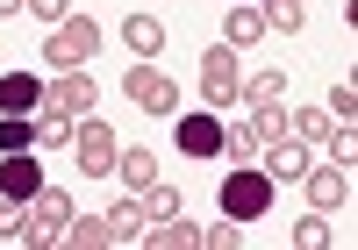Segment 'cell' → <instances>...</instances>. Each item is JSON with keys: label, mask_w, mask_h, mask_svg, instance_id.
Listing matches in <instances>:
<instances>
[{"label": "cell", "mask_w": 358, "mask_h": 250, "mask_svg": "<svg viewBox=\"0 0 358 250\" xmlns=\"http://www.w3.org/2000/svg\"><path fill=\"white\" fill-rule=\"evenodd\" d=\"M244 93H251V108H287V79H280V72L244 79Z\"/></svg>", "instance_id": "obj_22"}, {"label": "cell", "mask_w": 358, "mask_h": 250, "mask_svg": "<svg viewBox=\"0 0 358 250\" xmlns=\"http://www.w3.org/2000/svg\"><path fill=\"white\" fill-rule=\"evenodd\" d=\"M258 36H265V15L251 8V0H229V22H222V43H229V50H251Z\"/></svg>", "instance_id": "obj_12"}, {"label": "cell", "mask_w": 358, "mask_h": 250, "mask_svg": "<svg viewBox=\"0 0 358 250\" xmlns=\"http://www.w3.org/2000/svg\"><path fill=\"white\" fill-rule=\"evenodd\" d=\"M72 150H79V172L115 179V158H122V150H115V129H108V122H79V129H72Z\"/></svg>", "instance_id": "obj_7"}, {"label": "cell", "mask_w": 358, "mask_h": 250, "mask_svg": "<svg viewBox=\"0 0 358 250\" xmlns=\"http://www.w3.org/2000/svg\"><path fill=\"white\" fill-rule=\"evenodd\" d=\"M29 15H43V22L57 29V22H65V15H72V0H29Z\"/></svg>", "instance_id": "obj_31"}, {"label": "cell", "mask_w": 358, "mask_h": 250, "mask_svg": "<svg viewBox=\"0 0 358 250\" xmlns=\"http://www.w3.org/2000/svg\"><path fill=\"white\" fill-rule=\"evenodd\" d=\"M143 243H151V250H187V243H201V229L187 222V214H165L158 229H143Z\"/></svg>", "instance_id": "obj_15"}, {"label": "cell", "mask_w": 358, "mask_h": 250, "mask_svg": "<svg viewBox=\"0 0 358 250\" xmlns=\"http://www.w3.org/2000/svg\"><path fill=\"white\" fill-rule=\"evenodd\" d=\"M115 179H129L136 193H143V186L158 179V158H151V150H122V158H115Z\"/></svg>", "instance_id": "obj_19"}, {"label": "cell", "mask_w": 358, "mask_h": 250, "mask_svg": "<svg viewBox=\"0 0 358 250\" xmlns=\"http://www.w3.org/2000/svg\"><path fill=\"white\" fill-rule=\"evenodd\" d=\"M258 15H265V29H287V36H294L301 22H308V8H301V0H265Z\"/></svg>", "instance_id": "obj_23"}, {"label": "cell", "mask_w": 358, "mask_h": 250, "mask_svg": "<svg viewBox=\"0 0 358 250\" xmlns=\"http://www.w3.org/2000/svg\"><path fill=\"white\" fill-rule=\"evenodd\" d=\"M36 108H43L36 72H0V115H36Z\"/></svg>", "instance_id": "obj_10"}, {"label": "cell", "mask_w": 358, "mask_h": 250, "mask_svg": "<svg viewBox=\"0 0 358 250\" xmlns=\"http://www.w3.org/2000/svg\"><path fill=\"white\" fill-rule=\"evenodd\" d=\"M108 229H115V243H129V236H143V207H108Z\"/></svg>", "instance_id": "obj_26"}, {"label": "cell", "mask_w": 358, "mask_h": 250, "mask_svg": "<svg viewBox=\"0 0 358 250\" xmlns=\"http://www.w3.org/2000/svg\"><path fill=\"white\" fill-rule=\"evenodd\" d=\"M15 8H29V0H0V15H15Z\"/></svg>", "instance_id": "obj_32"}, {"label": "cell", "mask_w": 358, "mask_h": 250, "mask_svg": "<svg viewBox=\"0 0 358 250\" xmlns=\"http://www.w3.org/2000/svg\"><path fill=\"white\" fill-rule=\"evenodd\" d=\"M179 150L187 158H222V122L215 115H179Z\"/></svg>", "instance_id": "obj_9"}, {"label": "cell", "mask_w": 358, "mask_h": 250, "mask_svg": "<svg viewBox=\"0 0 358 250\" xmlns=\"http://www.w3.org/2000/svg\"><path fill=\"white\" fill-rule=\"evenodd\" d=\"M165 214H179V193H172V186H143V222H165Z\"/></svg>", "instance_id": "obj_24"}, {"label": "cell", "mask_w": 358, "mask_h": 250, "mask_svg": "<svg viewBox=\"0 0 358 250\" xmlns=\"http://www.w3.org/2000/svg\"><path fill=\"white\" fill-rule=\"evenodd\" d=\"M94 101H101V86L86 72H50V86H43V108H57V115H94Z\"/></svg>", "instance_id": "obj_8"}, {"label": "cell", "mask_w": 358, "mask_h": 250, "mask_svg": "<svg viewBox=\"0 0 358 250\" xmlns=\"http://www.w3.org/2000/svg\"><path fill=\"white\" fill-rule=\"evenodd\" d=\"M29 236V207L22 200H0V243H22Z\"/></svg>", "instance_id": "obj_27"}, {"label": "cell", "mask_w": 358, "mask_h": 250, "mask_svg": "<svg viewBox=\"0 0 358 250\" xmlns=\"http://www.w3.org/2000/svg\"><path fill=\"white\" fill-rule=\"evenodd\" d=\"M122 93L143 108V115H179V86L158 72V65H129V79H122Z\"/></svg>", "instance_id": "obj_5"}, {"label": "cell", "mask_w": 358, "mask_h": 250, "mask_svg": "<svg viewBox=\"0 0 358 250\" xmlns=\"http://www.w3.org/2000/svg\"><path fill=\"white\" fill-rule=\"evenodd\" d=\"M122 43H129L136 57H158V50H165V22H158V15H129V22H122Z\"/></svg>", "instance_id": "obj_14"}, {"label": "cell", "mask_w": 358, "mask_h": 250, "mask_svg": "<svg viewBox=\"0 0 358 250\" xmlns=\"http://www.w3.org/2000/svg\"><path fill=\"white\" fill-rule=\"evenodd\" d=\"M36 143H43V150H65V143H72V115L36 108Z\"/></svg>", "instance_id": "obj_20"}, {"label": "cell", "mask_w": 358, "mask_h": 250, "mask_svg": "<svg viewBox=\"0 0 358 250\" xmlns=\"http://www.w3.org/2000/svg\"><path fill=\"white\" fill-rule=\"evenodd\" d=\"M65 229H72V200L57 193V186H43V193L29 200V236L22 243H65Z\"/></svg>", "instance_id": "obj_6"}, {"label": "cell", "mask_w": 358, "mask_h": 250, "mask_svg": "<svg viewBox=\"0 0 358 250\" xmlns=\"http://www.w3.org/2000/svg\"><path fill=\"white\" fill-rule=\"evenodd\" d=\"M330 158H337L344 172L358 165V129H351V122H330Z\"/></svg>", "instance_id": "obj_25"}, {"label": "cell", "mask_w": 358, "mask_h": 250, "mask_svg": "<svg viewBox=\"0 0 358 250\" xmlns=\"http://www.w3.org/2000/svg\"><path fill=\"white\" fill-rule=\"evenodd\" d=\"M287 136L294 143H322V136H330V108H294L287 115Z\"/></svg>", "instance_id": "obj_16"}, {"label": "cell", "mask_w": 358, "mask_h": 250, "mask_svg": "<svg viewBox=\"0 0 358 250\" xmlns=\"http://www.w3.org/2000/svg\"><path fill=\"white\" fill-rule=\"evenodd\" d=\"M244 50H229V43H215L201 57V93H208V108H229L236 93H244V65H236Z\"/></svg>", "instance_id": "obj_3"}, {"label": "cell", "mask_w": 358, "mask_h": 250, "mask_svg": "<svg viewBox=\"0 0 358 250\" xmlns=\"http://www.w3.org/2000/svg\"><path fill=\"white\" fill-rule=\"evenodd\" d=\"M65 243H86V250H108V243H115V229H108V214H72Z\"/></svg>", "instance_id": "obj_18"}, {"label": "cell", "mask_w": 358, "mask_h": 250, "mask_svg": "<svg viewBox=\"0 0 358 250\" xmlns=\"http://www.w3.org/2000/svg\"><path fill=\"white\" fill-rule=\"evenodd\" d=\"M294 243H301V250H322V243H330V222H322V214H308V222H294Z\"/></svg>", "instance_id": "obj_28"}, {"label": "cell", "mask_w": 358, "mask_h": 250, "mask_svg": "<svg viewBox=\"0 0 358 250\" xmlns=\"http://www.w3.org/2000/svg\"><path fill=\"white\" fill-rule=\"evenodd\" d=\"M43 186H50V179H43V165H36V150H0V200H22V207H29Z\"/></svg>", "instance_id": "obj_4"}, {"label": "cell", "mask_w": 358, "mask_h": 250, "mask_svg": "<svg viewBox=\"0 0 358 250\" xmlns=\"http://www.w3.org/2000/svg\"><path fill=\"white\" fill-rule=\"evenodd\" d=\"M265 207H273V179H265V172H229L222 179V214H229V222H258V214Z\"/></svg>", "instance_id": "obj_2"}, {"label": "cell", "mask_w": 358, "mask_h": 250, "mask_svg": "<svg viewBox=\"0 0 358 250\" xmlns=\"http://www.w3.org/2000/svg\"><path fill=\"white\" fill-rule=\"evenodd\" d=\"M101 50V22H86V15H65L50 29V43H43V65L50 72H86V57Z\"/></svg>", "instance_id": "obj_1"}, {"label": "cell", "mask_w": 358, "mask_h": 250, "mask_svg": "<svg viewBox=\"0 0 358 250\" xmlns=\"http://www.w3.org/2000/svg\"><path fill=\"white\" fill-rule=\"evenodd\" d=\"M308 179V207L315 214H330V207H344V193H351V172L337 165V172H301Z\"/></svg>", "instance_id": "obj_13"}, {"label": "cell", "mask_w": 358, "mask_h": 250, "mask_svg": "<svg viewBox=\"0 0 358 250\" xmlns=\"http://www.w3.org/2000/svg\"><path fill=\"white\" fill-rule=\"evenodd\" d=\"M0 150H36V115H0Z\"/></svg>", "instance_id": "obj_21"}, {"label": "cell", "mask_w": 358, "mask_h": 250, "mask_svg": "<svg viewBox=\"0 0 358 250\" xmlns=\"http://www.w3.org/2000/svg\"><path fill=\"white\" fill-rule=\"evenodd\" d=\"M258 172L273 179V186H280V179H301V172H308V143H294V136H273V150H265V165H258Z\"/></svg>", "instance_id": "obj_11"}, {"label": "cell", "mask_w": 358, "mask_h": 250, "mask_svg": "<svg viewBox=\"0 0 358 250\" xmlns=\"http://www.w3.org/2000/svg\"><path fill=\"white\" fill-rule=\"evenodd\" d=\"M330 115H344V122L358 115V86H351V79H337V93H330Z\"/></svg>", "instance_id": "obj_30"}, {"label": "cell", "mask_w": 358, "mask_h": 250, "mask_svg": "<svg viewBox=\"0 0 358 250\" xmlns=\"http://www.w3.org/2000/svg\"><path fill=\"white\" fill-rule=\"evenodd\" d=\"M201 243H215V250H236V243H244V229H236V222H229V214H222V222H215V229H201Z\"/></svg>", "instance_id": "obj_29"}, {"label": "cell", "mask_w": 358, "mask_h": 250, "mask_svg": "<svg viewBox=\"0 0 358 250\" xmlns=\"http://www.w3.org/2000/svg\"><path fill=\"white\" fill-rule=\"evenodd\" d=\"M222 150H229V158H258L265 129H258V122H222Z\"/></svg>", "instance_id": "obj_17"}]
</instances>
